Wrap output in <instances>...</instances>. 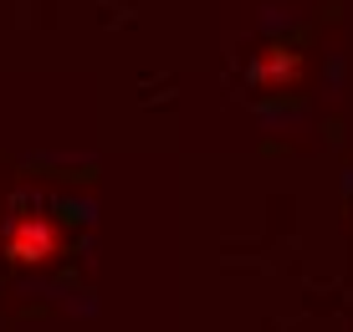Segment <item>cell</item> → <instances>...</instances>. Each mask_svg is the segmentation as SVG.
Here are the masks:
<instances>
[{
	"label": "cell",
	"instance_id": "cell-1",
	"mask_svg": "<svg viewBox=\"0 0 353 332\" xmlns=\"http://www.w3.org/2000/svg\"><path fill=\"white\" fill-rule=\"evenodd\" d=\"M67 245H72V225L46 205L21 200L0 220V256L16 271H46V266H57L67 256Z\"/></svg>",
	"mask_w": 353,
	"mask_h": 332
},
{
	"label": "cell",
	"instance_id": "cell-2",
	"mask_svg": "<svg viewBox=\"0 0 353 332\" xmlns=\"http://www.w3.org/2000/svg\"><path fill=\"white\" fill-rule=\"evenodd\" d=\"M307 82V52L297 41H266L251 56V87L256 92H297Z\"/></svg>",
	"mask_w": 353,
	"mask_h": 332
}]
</instances>
